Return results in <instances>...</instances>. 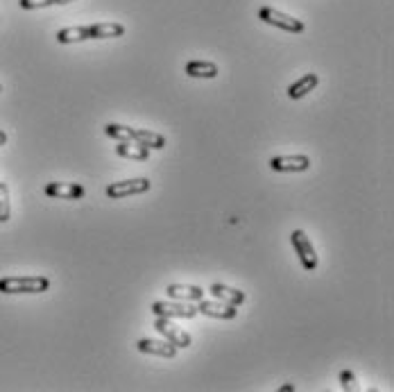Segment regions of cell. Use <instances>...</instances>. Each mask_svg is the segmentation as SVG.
<instances>
[{
    "label": "cell",
    "instance_id": "cell-14",
    "mask_svg": "<svg viewBox=\"0 0 394 392\" xmlns=\"http://www.w3.org/2000/svg\"><path fill=\"white\" fill-rule=\"evenodd\" d=\"M89 30L91 39H116L125 34V28L120 23H94V26H89Z\"/></svg>",
    "mask_w": 394,
    "mask_h": 392
},
{
    "label": "cell",
    "instance_id": "cell-16",
    "mask_svg": "<svg viewBox=\"0 0 394 392\" xmlns=\"http://www.w3.org/2000/svg\"><path fill=\"white\" fill-rule=\"evenodd\" d=\"M86 39H91L89 26H73V28H64L57 32V41L60 43H79Z\"/></svg>",
    "mask_w": 394,
    "mask_h": 392
},
{
    "label": "cell",
    "instance_id": "cell-18",
    "mask_svg": "<svg viewBox=\"0 0 394 392\" xmlns=\"http://www.w3.org/2000/svg\"><path fill=\"white\" fill-rule=\"evenodd\" d=\"M134 141L141 143L145 147H152V150H161L166 147V138L152 132V130H134Z\"/></svg>",
    "mask_w": 394,
    "mask_h": 392
},
{
    "label": "cell",
    "instance_id": "cell-21",
    "mask_svg": "<svg viewBox=\"0 0 394 392\" xmlns=\"http://www.w3.org/2000/svg\"><path fill=\"white\" fill-rule=\"evenodd\" d=\"M18 5H21L23 9H41V7L55 5V0H18Z\"/></svg>",
    "mask_w": 394,
    "mask_h": 392
},
{
    "label": "cell",
    "instance_id": "cell-13",
    "mask_svg": "<svg viewBox=\"0 0 394 392\" xmlns=\"http://www.w3.org/2000/svg\"><path fill=\"white\" fill-rule=\"evenodd\" d=\"M116 155L125 157V159H134V161H145L150 157V147L136 143V141H118V145H116Z\"/></svg>",
    "mask_w": 394,
    "mask_h": 392
},
{
    "label": "cell",
    "instance_id": "cell-19",
    "mask_svg": "<svg viewBox=\"0 0 394 392\" xmlns=\"http://www.w3.org/2000/svg\"><path fill=\"white\" fill-rule=\"evenodd\" d=\"M107 136L116 138V141H134V130L127 128V125H118V123H109L107 128H104Z\"/></svg>",
    "mask_w": 394,
    "mask_h": 392
},
{
    "label": "cell",
    "instance_id": "cell-17",
    "mask_svg": "<svg viewBox=\"0 0 394 392\" xmlns=\"http://www.w3.org/2000/svg\"><path fill=\"white\" fill-rule=\"evenodd\" d=\"M186 75L200 77V79H211L218 75V66L213 62H188L186 64Z\"/></svg>",
    "mask_w": 394,
    "mask_h": 392
},
{
    "label": "cell",
    "instance_id": "cell-20",
    "mask_svg": "<svg viewBox=\"0 0 394 392\" xmlns=\"http://www.w3.org/2000/svg\"><path fill=\"white\" fill-rule=\"evenodd\" d=\"M11 215L9 209V189L5 181H0V223H7Z\"/></svg>",
    "mask_w": 394,
    "mask_h": 392
},
{
    "label": "cell",
    "instance_id": "cell-24",
    "mask_svg": "<svg viewBox=\"0 0 394 392\" xmlns=\"http://www.w3.org/2000/svg\"><path fill=\"white\" fill-rule=\"evenodd\" d=\"M293 390H295V386H283L281 388V392H293Z\"/></svg>",
    "mask_w": 394,
    "mask_h": 392
},
{
    "label": "cell",
    "instance_id": "cell-8",
    "mask_svg": "<svg viewBox=\"0 0 394 392\" xmlns=\"http://www.w3.org/2000/svg\"><path fill=\"white\" fill-rule=\"evenodd\" d=\"M310 166V159L306 155H286V157H274L270 161V168L276 172H304Z\"/></svg>",
    "mask_w": 394,
    "mask_h": 392
},
{
    "label": "cell",
    "instance_id": "cell-7",
    "mask_svg": "<svg viewBox=\"0 0 394 392\" xmlns=\"http://www.w3.org/2000/svg\"><path fill=\"white\" fill-rule=\"evenodd\" d=\"M197 313L208 315V318H218V320H234L236 318V306L218 302V299H200L197 304Z\"/></svg>",
    "mask_w": 394,
    "mask_h": 392
},
{
    "label": "cell",
    "instance_id": "cell-12",
    "mask_svg": "<svg viewBox=\"0 0 394 392\" xmlns=\"http://www.w3.org/2000/svg\"><path fill=\"white\" fill-rule=\"evenodd\" d=\"M208 293H211L218 302H225V304H231V306H238L245 302V293L236 291V288H229L225 284H213L208 288Z\"/></svg>",
    "mask_w": 394,
    "mask_h": 392
},
{
    "label": "cell",
    "instance_id": "cell-25",
    "mask_svg": "<svg viewBox=\"0 0 394 392\" xmlns=\"http://www.w3.org/2000/svg\"><path fill=\"white\" fill-rule=\"evenodd\" d=\"M66 3H73V0H55V5H66Z\"/></svg>",
    "mask_w": 394,
    "mask_h": 392
},
{
    "label": "cell",
    "instance_id": "cell-23",
    "mask_svg": "<svg viewBox=\"0 0 394 392\" xmlns=\"http://www.w3.org/2000/svg\"><path fill=\"white\" fill-rule=\"evenodd\" d=\"M7 143V132H3V130H0V147H3Z\"/></svg>",
    "mask_w": 394,
    "mask_h": 392
},
{
    "label": "cell",
    "instance_id": "cell-10",
    "mask_svg": "<svg viewBox=\"0 0 394 392\" xmlns=\"http://www.w3.org/2000/svg\"><path fill=\"white\" fill-rule=\"evenodd\" d=\"M136 349L143 352V354H154L161 356V359H175L177 347L172 342H164V340H152V338H143L136 342Z\"/></svg>",
    "mask_w": 394,
    "mask_h": 392
},
{
    "label": "cell",
    "instance_id": "cell-5",
    "mask_svg": "<svg viewBox=\"0 0 394 392\" xmlns=\"http://www.w3.org/2000/svg\"><path fill=\"white\" fill-rule=\"evenodd\" d=\"M150 191V179L147 177H136V179H125V181H116L107 186V195L113 200L127 198V195H138V193H147Z\"/></svg>",
    "mask_w": 394,
    "mask_h": 392
},
{
    "label": "cell",
    "instance_id": "cell-15",
    "mask_svg": "<svg viewBox=\"0 0 394 392\" xmlns=\"http://www.w3.org/2000/svg\"><path fill=\"white\" fill-rule=\"evenodd\" d=\"M317 82H320V77H317L315 73H308V75H304V77H299L297 82H295L291 89H288V96H291L293 100L304 98L306 94H310V91L317 86Z\"/></svg>",
    "mask_w": 394,
    "mask_h": 392
},
{
    "label": "cell",
    "instance_id": "cell-26",
    "mask_svg": "<svg viewBox=\"0 0 394 392\" xmlns=\"http://www.w3.org/2000/svg\"><path fill=\"white\" fill-rule=\"evenodd\" d=\"M0 91H3V86H0Z\"/></svg>",
    "mask_w": 394,
    "mask_h": 392
},
{
    "label": "cell",
    "instance_id": "cell-6",
    "mask_svg": "<svg viewBox=\"0 0 394 392\" xmlns=\"http://www.w3.org/2000/svg\"><path fill=\"white\" fill-rule=\"evenodd\" d=\"M154 329H157L168 342L175 345L177 349H179V347H191V336H188V333L184 331L181 327L172 325L170 318H157V320H154Z\"/></svg>",
    "mask_w": 394,
    "mask_h": 392
},
{
    "label": "cell",
    "instance_id": "cell-9",
    "mask_svg": "<svg viewBox=\"0 0 394 392\" xmlns=\"http://www.w3.org/2000/svg\"><path fill=\"white\" fill-rule=\"evenodd\" d=\"M45 195H48V198H60V200H79V198H84V186H79V184L50 181V184H45Z\"/></svg>",
    "mask_w": 394,
    "mask_h": 392
},
{
    "label": "cell",
    "instance_id": "cell-3",
    "mask_svg": "<svg viewBox=\"0 0 394 392\" xmlns=\"http://www.w3.org/2000/svg\"><path fill=\"white\" fill-rule=\"evenodd\" d=\"M291 240H293V247L297 250V257H299L301 265H304L306 270H315L317 268V254H315V247H313L306 232L295 229V232L291 234Z\"/></svg>",
    "mask_w": 394,
    "mask_h": 392
},
{
    "label": "cell",
    "instance_id": "cell-4",
    "mask_svg": "<svg viewBox=\"0 0 394 392\" xmlns=\"http://www.w3.org/2000/svg\"><path fill=\"white\" fill-rule=\"evenodd\" d=\"M152 313L157 318H195L197 315V306L191 302H154L152 304Z\"/></svg>",
    "mask_w": 394,
    "mask_h": 392
},
{
    "label": "cell",
    "instance_id": "cell-22",
    "mask_svg": "<svg viewBox=\"0 0 394 392\" xmlns=\"http://www.w3.org/2000/svg\"><path fill=\"white\" fill-rule=\"evenodd\" d=\"M340 381H342V388L344 390H356V376L349 370H342L340 372Z\"/></svg>",
    "mask_w": 394,
    "mask_h": 392
},
{
    "label": "cell",
    "instance_id": "cell-2",
    "mask_svg": "<svg viewBox=\"0 0 394 392\" xmlns=\"http://www.w3.org/2000/svg\"><path fill=\"white\" fill-rule=\"evenodd\" d=\"M259 18L268 23V26L281 28V30H286V32L299 34L301 30H304V23H301L299 18L288 16V14H283V11L274 9V7H261V9H259Z\"/></svg>",
    "mask_w": 394,
    "mask_h": 392
},
{
    "label": "cell",
    "instance_id": "cell-11",
    "mask_svg": "<svg viewBox=\"0 0 394 392\" xmlns=\"http://www.w3.org/2000/svg\"><path fill=\"white\" fill-rule=\"evenodd\" d=\"M166 293L172 299H181V302H200L204 297V291L200 286H186V284H170Z\"/></svg>",
    "mask_w": 394,
    "mask_h": 392
},
{
    "label": "cell",
    "instance_id": "cell-1",
    "mask_svg": "<svg viewBox=\"0 0 394 392\" xmlns=\"http://www.w3.org/2000/svg\"><path fill=\"white\" fill-rule=\"evenodd\" d=\"M50 281L45 276H3L0 279V293L5 295H34L45 293Z\"/></svg>",
    "mask_w": 394,
    "mask_h": 392
}]
</instances>
